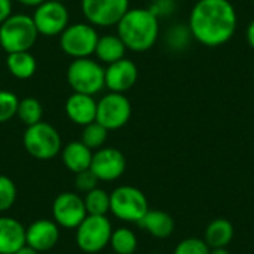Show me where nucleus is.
<instances>
[{"mask_svg":"<svg viewBox=\"0 0 254 254\" xmlns=\"http://www.w3.org/2000/svg\"><path fill=\"white\" fill-rule=\"evenodd\" d=\"M60 240V226L54 220L39 219L25 228V244L36 252L52 250Z\"/></svg>","mask_w":254,"mask_h":254,"instance_id":"2eb2a0df","label":"nucleus"},{"mask_svg":"<svg viewBox=\"0 0 254 254\" xmlns=\"http://www.w3.org/2000/svg\"><path fill=\"white\" fill-rule=\"evenodd\" d=\"M138 225L146 229L155 238H168L174 231L173 217L161 210H149L144 217L138 222Z\"/></svg>","mask_w":254,"mask_h":254,"instance_id":"aec40b11","label":"nucleus"},{"mask_svg":"<svg viewBox=\"0 0 254 254\" xmlns=\"http://www.w3.org/2000/svg\"><path fill=\"white\" fill-rule=\"evenodd\" d=\"M107 134L109 131L101 124L94 121L83 127L82 134H80V141L91 150H98L104 146L107 140Z\"/></svg>","mask_w":254,"mask_h":254,"instance_id":"a878e982","label":"nucleus"},{"mask_svg":"<svg viewBox=\"0 0 254 254\" xmlns=\"http://www.w3.org/2000/svg\"><path fill=\"white\" fill-rule=\"evenodd\" d=\"M137 79H138V68L135 63L128 58L118 60L109 64L104 70L106 88L110 92L125 94L137 83Z\"/></svg>","mask_w":254,"mask_h":254,"instance_id":"4468645a","label":"nucleus"},{"mask_svg":"<svg viewBox=\"0 0 254 254\" xmlns=\"http://www.w3.org/2000/svg\"><path fill=\"white\" fill-rule=\"evenodd\" d=\"M210 254H231L228 247H219V249H210Z\"/></svg>","mask_w":254,"mask_h":254,"instance_id":"e433bc0d","label":"nucleus"},{"mask_svg":"<svg viewBox=\"0 0 254 254\" xmlns=\"http://www.w3.org/2000/svg\"><path fill=\"white\" fill-rule=\"evenodd\" d=\"M234 226L226 219H214L205 229L204 241L210 249L228 247L234 240Z\"/></svg>","mask_w":254,"mask_h":254,"instance_id":"4be33fe9","label":"nucleus"},{"mask_svg":"<svg viewBox=\"0 0 254 254\" xmlns=\"http://www.w3.org/2000/svg\"><path fill=\"white\" fill-rule=\"evenodd\" d=\"M237 27L238 15L229 0H198L189 15L192 37L208 48L228 43Z\"/></svg>","mask_w":254,"mask_h":254,"instance_id":"f257e3e1","label":"nucleus"},{"mask_svg":"<svg viewBox=\"0 0 254 254\" xmlns=\"http://www.w3.org/2000/svg\"><path fill=\"white\" fill-rule=\"evenodd\" d=\"M112 232V223L106 216L88 214L76 228V244L85 253H98L110 243Z\"/></svg>","mask_w":254,"mask_h":254,"instance_id":"6e6552de","label":"nucleus"},{"mask_svg":"<svg viewBox=\"0 0 254 254\" xmlns=\"http://www.w3.org/2000/svg\"><path fill=\"white\" fill-rule=\"evenodd\" d=\"M97 183H98V179L94 176V173L91 170H85V171H80L76 174V179H74V185L77 188L79 192H89L92 189L97 188Z\"/></svg>","mask_w":254,"mask_h":254,"instance_id":"7c9ffc66","label":"nucleus"},{"mask_svg":"<svg viewBox=\"0 0 254 254\" xmlns=\"http://www.w3.org/2000/svg\"><path fill=\"white\" fill-rule=\"evenodd\" d=\"M86 22L94 27L116 25L129 9V0H82Z\"/></svg>","mask_w":254,"mask_h":254,"instance_id":"9b49d317","label":"nucleus"},{"mask_svg":"<svg viewBox=\"0 0 254 254\" xmlns=\"http://www.w3.org/2000/svg\"><path fill=\"white\" fill-rule=\"evenodd\" d=\"M127 46L118 34H104L98 37L94 55L103 64H112L118 60L125 58Z\"/></svg>","mask_w":254,"mask_h":254,"instance_id":"412c9836","label":"nucleus"},{"mask_svg":"<svg viewBox=\"0 0 254 254\" xmlns=\"http://www.w3.org/2000/svg\"><path fill=\"white\" fill-rule=\"evenodd\" d=\"M174 254H210V247L204 240L188 238L179 243Z\"/></svg>","mask_w":254,"mask_h":254,"instance_id":"c756f323","label":"nucleus"},{"mask_svg":"<svg viewBox=\"0 0 254 254\" xmlns=\"http://www.w3.org/2000/svg\"><path fill=\"white\" fill-rule=\"evenodd\" d=\"M16 201V186L7 176H0V213L7 211Z\"/></svg>","mask_w":254,"mask_h":254,"instance_id":"c85d7f7f","label":"nucleus"},{"mask_svg":"<svg viewBox=\"0 0 254 254\" xmlns=\"http://www.w3.org/2000/svg\"><path fill=\"white\" fill-rule=\"evenodd\" d=\"M18 3L24 4V6H28V7H37L39 4H42L45 0H16Z\"/></svg>","mask_w":254,"mask_h":254,"instance_id":"f704fd0d","label":"nucleus"},{"mask_svg":"<svg viewBox=\"0 0 254 254\" xmlns=\"http://www.w3.org/2000/svg\"><path fill=\"white\" fill-rule=\"evenodd\" d=\"M127 159L124 153L115 147H101L92 153L89 170L98 182H115L125 173Z\"/></svg>","mask_w":254,"mask_h":254,"instance_id":"ddd939ff","label":"nucleus"},{"mask_svg":"<svg viewBox=\"0 0 254 254\" xmlns=\"http://www.w3.org/2000/svg\"><path fill=\"white\" fill-rule=\"evenodd\" d=\"M12 15V0H0V24Z\"/></svg>","mask_w":254,"mask_h":254,"instance_id":"473e14b6","label":"nucleus"},{"mask_svg":"<svg viewBox=\"0 0 254 254\" xmlns=\"http://www.w3.org/2000/svg\"><path fill=\"white\" fill-rule=\"evenodd\" d=\"M25 246V228L12 217H0V254L16 253Z\"/></svg>","mask_w":254,"mask_h":254,"instance_id":"f3484780","label":"nucleus"},{"mask_svg":"<svg viewBox=\"0 0 254 254\" xmlns=\"http://www.w3.org/2000/svg\"><path fill=\"white\" fill-rule=\"evenodd\" d=\"M0 49H1V46H0Z\"/></svg>","mask_w":254,"mask_h":254,"instance_id":"ea45409f","label":"nucleus"},{"mask_svg":"<svg viewBox=\"0 0 254 254\" xmlns=\"http://www.w3.org/2000/svg\"><path fill=\"white\" fill-rule=\"evenodd\" d=\"M52 1H61V3H63L64 0H52Z\"/></svg>","mask_w":254,"mask_h":254,"instance_id":"4c0bfd02","label":"nucleus"},{"mask_svg":"<svg viewBox=\"0 0 254 254\" xmlns=\"http://www.w3.org/2000/svg\"><path fill=\"white\" fill-rule=\"evenodd\" d=\"M13 254H40V253H39V252H36L34 249H31L30 246H27V244H25L24 247H21L16 253H13Z\"/></svg>","mask_w":254,"mask_h":254,"instance_id":"c9c22d12","label":"nucleus"},{"mask_svg":"<svg viewBox=\"0 0 254 254\" xmlns=\"http://www.w3.org/2000/svg\"><path fill=\"white\" fill-rule=\"evenodd\" d=\"M190 37H192V33L189 30V25L185 27L182 24H177L167 31L165 42H167L168 48L182 51V49H186L189 46Z\"/></svg>","mask_w":254,"mask_h":254,"instance_id":"bb28decb","label":"nucleus"},{"mask_svg":"<svg viewBox=\"0 0 254 254\" xmlns=\"http://www.w3.org/2000/svg\"><path fill=\"white\" fill-rule=\"evenodd\" d=\"M39 34L46 37L60 36L70 24V13L64 3L45 0L42 4L34 7L31 15Z\"/></svg>","mask_w":254,"mask_h":254,"instance_id":"9d476101","label":"nucleus"},{"mask_svg":"<svg viewBox=\"0 0 254 254\" xmlns=\"http://www.w3.org/2000/svg\"><path fill=\"white\" fill-rule=\"evenodd\" d=\"M64 110L67 118L80 127H85L97 119V101L94 95L73 92L65 100Z\"/></svg>","mask_w":254,"mask_h":254,"instance_id":"dca6fc26","label":"nucleus"},{"mask_svg":"<svg viewBox=\"0 0 254 254\" xmlns=\"http://www.w3.org/2000/svg\"><path fill=\"white\" fill-rule=\"evenodd\" d=\"M22 143L28 155L40 161L55 158L63 149L60 132L51 124L43 121L27 127L22 135Z\"/></svg>","mask_w":254,"mask_h":254,"instance_id":"39448f33","label":"nucleus"},{"mask_svg":"<svg viewBox=\"0 0 254 254\" xmlns=\"http://www.w3.org/2000/svg\"><path fill=\"white\" fill-rule=\"evenodd\" d=\"M253 77H254V71H253Z\"/></svg>","mask_w":254,"mask_h":254,"instance_id":"58836bf2","label":"nucleus"},{"mask_svg":"<svg viewBox=\"0 0 254 254\" xmlns=\"http://www.w3.org/2000/svg\"><path fill=\"white\" fill-rule=\"evenodd\" d=\"M116 25L118 36L132 52H146L158 42L159 19L149 7H129Z\"/></svg>","mask_w":254,"mask_h":254,"instance_id":"f03ea898","label":"nucleus"},{"mask_svg":"<svg viewBox=\"0 0 254 254\" xmlns=\"http://www.w3.org/2000/svg\"><path fill=\"white\" fill-rule=\"evenodd\" d=\"M16 118L27 127L42 122L43 118V107L39 100L34 97H25L18 101Z\"/></svg>","mask_w":254,"mask_h":254,"instance_id":"b1692460","label":"nucleus"},{"mask_svg":"<svg viewBox=\"0 0 254 254\" xmlns=\"http://www.w3.org/2000/svg\"><path fill=\"white\" fill-rule=\"evenodd\" d=\"M19 98L15 92L7 89H0V124L10 121L13 116H16Z\"/></svg>","mask_w":254,"mask_h":254,"instance_id":"cd10ccee","label":"nucleus"},{"mask_svg":"<svg viewBox=\"0 0 254 254\" xmlns=\"http://www.w3.org/2000/svg\"><path fill=\"white\" fill-rule=\"evenodd\" d=\"M116 254H134L137 250V237L128 228H118L112 232L109 243Z\"/></svg>","mask_w":254,"mask_h":254,"instance_id":"393cba45","label":"nucleus"},{"mask_svg":"<svg viewBox=\"0 0 254 254\" xmlns=\"http://www.w3.org/2000/svg\"><path fill=\"white\" fill-rule=\"evenodd\" d=\"M39 36L31 15L12 13L0 24V46L7 54L30 51Z\"/></svg>","mask_w":254,"mask_h":254,"instance_id":"7ed1b4c3","label":"nucleus"},{"mask_svg":"<svg viewBox=\"0 0 254 254\" xmlns=\"http://www.w3.org/2000/svg\"><path fill=\"white\" fill-rule=\"evenodd\" d=\"M110 211L128 223H138L149 211L146 195L134 186H119L110 193Z\"/></svg>","mask_w":254,"mask_h":254,"instance_id":"0eeeda50","label":"nucleus"},{"mask_svg":"<svg viewBox=\"0 0 254 254\" xmlns=\"http://www.w3.org/2000/svg\"><path fill=\"white\" fill-rule=\"evenodd\" d=\"M247 42H249V45L252 46V49L254 51V19L247 27Z\"/></svg>","mask_w":254,"mask_h":254,"instance_id":"72a5a7b5","label":"nucleus"},{"mask_svg":"<svg viewBox=\"0 0 254 254\" xmlns=\"http://www.w3.org/2000/svg\"><path fill=\"white\" fill-rule=\"evenodd\" d=\"M85 208L89 216H106L110 211V193L104 189L95 188L83 196Z\"/></svg>","mask_w":254,"mask_h":254,"instance_id":"5701e85b","label":"nucleus"},{"mask_svg":"<svg viewBox=\"0 0 254 254\" xmlns=\"http://www.w3.org/2000/svg\"><path fill=\"white\" fill-rule=\"evenodd\" d=\"M6 68L15 79L27 80L34 76L37 70V61L30 51L10 52L6 57Z\"/></svg>","mask_w":254,"mask_h":254,"instance_id":"6ab92c4d","label":"nucleus"},{"mask_svg":"<svg viewBox=\"0 0 254 254\" xmlns=\"http://www.w3.org/2000/svg\"><path fill=\"white\" fill-rule=\"evenodd\" d=\"M100 34L89 22H73L60 34V48L70 58H88L94 55Z\"/></svg>","mask_w":254,"mask_h":254,"instance_id":"423d86ee","label":"nucleus"},{"mask_svg":"<svg viewBox=\"0 0 254 254\" xmlns=\"http://www.w3.org/2000/svg\"><path fill=\"white\" fill-rule=\"evenodd\" d=\"M104 70L100 61L88 58H76L67 67V83L73 92L95 95L106 88Z\"/></svg>","mask_w":254,"mask_h":254,"instance_id":"20e7f679","label":"nucleus"},{"mask_svg":"<svg viewBox=\"0 0 254 254\" xmlns=\"http://www.w3.org/2000/svg\"><path fill=\"white\" fill-rule=\"evenodd\" d=\"M132 106L125 94L109 92L97 101V122L107 131H115L128 124Z\"/></svg>","mask_w":254,"mask_h":254,"instance_id":"1a4fd4ad","label":"nucleus"},{"mask_svg":"<svg viewBox=\"0 0 254 254\" xmlns=\"http://www.w3.org/2000/svg\"><path fill=\"white\" fill-rule=\"evenodd\" d=\"M88 216L83 198L73 192L60 193L52 204L54 222L65 229H76Z\"/></svg>","mask_w":254,"mask_h":254,"instance_id":"f8f14e48","label":"nucleus"},{"mask_svg":"<svg viewBox=\"0 0 254 254\" xmlns=\"http://www.w3.org/2000/svg\"><path fill=\"white\" fill-rule=\"evenodd\" d=\"M61 158L65 168L74 174L89 170L92 161V150L86 147L80 140L70 141L61 149Z\"/></svg>","mask_w":254,"mask_h":254,"instance_id":"a211bd4d","label":"nucleus"},{"mask_svg":"<svg viewBox=\"0 0 254 254\" xmlns=\"http://www.w3.org/2000/svg\"><path fill=\"white\" fill-rule=\"evenodd\" d=\"M176 9V0H152L149 10L159 19L170 16Z\"/></svg>","mask_w":254,"mask_h":254,"instance_id":"2f4dec72","label":"nucleus"}]
</instances>
